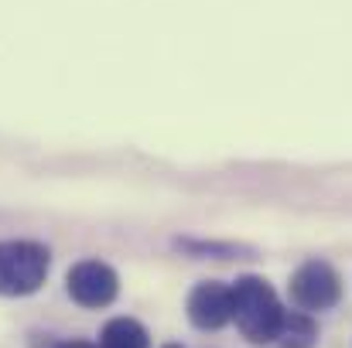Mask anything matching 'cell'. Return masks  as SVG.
Masks as SVG:
<instances>
[{"label": "cell", "mask_w": 352, "mask_h": 348, "mask_svg": "<svg viewBox=\"0 0 352 348\" xmlns=\"http://www.w3.org/2000/svg\"><path fill=\"white\" fill-rule=\"evenodd\" d=\"M58 348H96V345H89V342H62Z\"/></svg>", "instance_id": "8"}, {"label": "cell", "mask_w": 352, "mask_h": 348, "mask_svg": "<svg viewBox=\"0 0 352 348\" xmlns=\"http://www.w3.org/2000/svg\"><path fill=\"white\" fill-rule=\"evenodd\" d=\"M65 287H69V297L79 304V308H89V311H100L107 304H113L120 294V277L117 270L103 259H82L69 270L65 277Z\"/></svg>", "instance_id": "4"}, {"label": "cell", "mask_w": 352, "mask_h": 348, "mask_svg": "<svg viewBox=\"0 0 352 348\" xmlns=\"http://www.w3.org/2000/svg\"><path fill=\"white\" fill-rule=\"evenodd\" d=\"M164 348H182V345H164Z\"/></svg>", "instance_id": "9"}, {"label": "cell", "mask_w": 352, "mask_h": 348, "mask_svg": "<svg viewBox=\"0 0 352 348\" xmlns=\"http://www.w3.org/2000/svg\"><path fill=\"white\" fill-rule=\"evenodd\" d=\"M52 266V253L31 239H3L0 242V297H28L34 294Z\"/></svg>", "instance_id": "2"}, {"label": "cell", "mask_w": 352, "mask_h": 348, "mask_svg": "<svg viewBox=\"0 0 352 348\" xmlns=\"http://www.w3.org/2000/svg\"><path fill=\"white\" fill-rule=\"evenodd\" d=\"M188 321L199 332H219L233 321V304H230V287L219 280H206L188 294Z\"/></svg>", "instance_id": "5"}, {"label": "cell", "mask_w": 352, "mask_h": 348, "mask_svg": "<svg viewBox=\"0 0 352 348\" xmlns=\"http://www.w3.org/2000/svg\"><path fill=\"white\" fill-rule=\"evenodd\" d=\"M318 342V325L305 314V311H284V321H280V332H277V342L280 348H315Z\"/></svg>", "instance_id": "6"}, {"label": "cell", "mask_w": 352, "mask_h": 348, "mask_svg": "<svg viewBox=\"0 0 352 348\" xmlns=\"http://www.w3.org/2000/svg\"><path fill=\"white\" fill-rule=\"evenodd\" d=\"M100 348H151V335L133 318H113L100 335Z\"/></svg>", "instance_id": "7"}, {"label": "cell", "mask_w": 352, "mask_h": 348, "mask_svg": "<svg viewBox=\"0 0 352 348\" xmlns=\"http://www.w3.org/2000/svg\"><path fill=\"white\" fill-rule=\"evenodd\" d=\"M230 304H233L236 328L250 345H274L277 342L284 308L263 277H239L236 283H230Z\"/></svg>", "instance_id": "1"}, {"label": "cell", "mask_w": 352, "mask_h": 348, "mask_svg": "<svg viewBox=\"0 0 352 348\" xmlns=\"http://www.w3.org/2000/svg\"><path fill=\"white\" fill-rule=\"evenodd\" d=\"M291 301L301 311H329L342 301V277L325 259H308L291 277Z\"/></svg>", "instance_id": "3"}]
</instances>
